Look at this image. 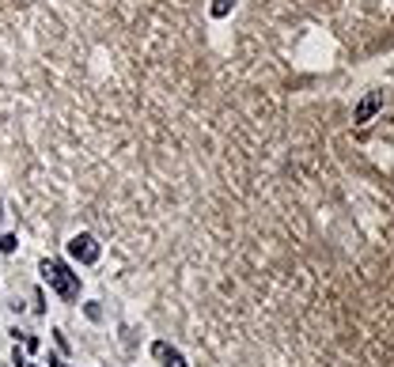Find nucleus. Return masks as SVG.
<instances>
[{"label":"nucleus","mask_w":394,"mask_h":367,"mask_svg":"<svg viewBox=\"0 0 394 367\" xmlns=\"http://www.w3.org/2000/svg\"><path fill=\"white\" fill-rule=\"evenodd\" d=\"M69 254L80 261V265H95V261L102 258V247L95 242V235L80 231V235H72V239H69Z\"/></svg>","instance_id":"obj_2"},{"label":"nucleus","mask_w":394,"mask_h":367,"mask_svg":"<svg viewBox=\"0 0 394 367\" xmlns=\"http://www.w3.org/2000/svg\"><path fill=\"white\" fill-rule=\"evenodd\" d=\"M379 106H383V91H368L360 102H356V110H353V121L356 125H368V121L379 114Z\"/></svg>","instance_id":"obj_3"},{"label":"nucleus","mask_w":394,"mask_h":367,"mask_svg":"<svg viewBox=\"0 0 394 367\" xmlns=\"http://www.w3.org/2000/svg\"><path fill=\"white\" fill-rule=\"evenodd\" d=\"M39 272H42V280H46L53 291H57L61 299H76V296H80V277H76L69 265H64V261L42 258V261H39Z\"/></svg>","instance_id":"obj_1"},{"label":"nucleus","mask_w":394,"mask_h":367,"mask_svg":"<svg viewBox=\"0 0 394 367\" xmlns=\"http://www.w3.org/2000/svg\"><path fill=\"white\" fill-rule=\"evenodd\" d=\"M152 356H156V360H163V367H186L182 352H178V348H171L167 341H156V345H152Z\"/></svg>","instance_id":"obj_4"},{"label":"nucleus","mask_w":394,"mask_h":367,"mask_svg":"<svg viewBox=\"0 0 394 367\" xmlns=\"http://www.w3.org/2000/svg\"><path fill=\"white\" fill-rule=\"evenodd\" d=\"M231 8H236V0H212V15H217V20H224Z\"/></svg>","instance_id":"obj_5"},{"label":"nucleus","mask_w":394,"mask_h":367,"mask_svg":"<svg viewBox=\"0 0 394 367\" xmlns=\"http://www.w3.org/2000/svg\"><path fill=\"white\" fill-rule=\"evenodd\" d=\"M0 216H4V212H0Z\"/></svg>","instance_id":"obj_7"},{"label":"nucleus","mask_w":394,"mask_h":367,"mask_svg":"<svg viewBox=\"0 0 394 367\" xmlns=\"http://www.w3.org/2000/svg\"><path fill=\"white\" fill-rule=\"evenodd\" d=\"M0 250L12 254V250H15V235H0Z\"/></svg>","instance_id":"obj_6"}]
</instances>
